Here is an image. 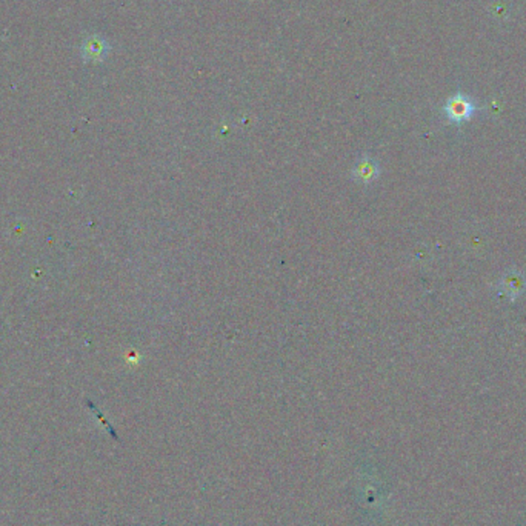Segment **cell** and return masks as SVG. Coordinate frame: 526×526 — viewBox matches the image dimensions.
I'll return each mask as SVG.
<instances>
[{
  "mask_svg": "<svg viewBox=\"0 0 526 526\" xmlns=\"http://www.w3.org/2000/svg\"><path fill=\"white\" fill-rule=\"evenodd\" d=\"M514 276L508 277V281H506V285H505V292L511 298H516L518 296V292L523 291V283L522 282H517V281L514 282Z\"/></svg>",
  "mask_w": 526,
  "mask_h": 526,
  "instance_id": "2",
  "label": "cell"
},
{
  "mask_svg": "<svg viewBox=\"0 0 526 526\" xmlns=\"http://www.w3.org/2000/svg\"><path fill=\"white\" fill-rule=\"evenodd\" d=\"M476 111V103H474L471 97H468L462 93H457L456 96L450 97L443 107V113L446 114L448 120H451L452 123H463L470 120Z\"/></svg>",
  "mask_w": 526,
  "mask_h": 526,
  "instance_id": "1",
  "label": "cell"
}]
</instances>
